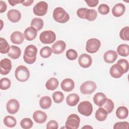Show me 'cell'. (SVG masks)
<instances>
[{
	"label": "cell",
	"instance_id": "cell-1",
	"mask_svg": "<svg viewBox=\"0 0 129 129\" xmlns=\"http://www.w3.org/2000/svg\"><path fill=\"white\" fill-rule=\"evenodd\" d=\"M37 48L34 45H29L25 49L23 59L28 64H32L36 59Z\"/></svg>",
	"mask_w": 129,
	"mask_h": 129
},
{
	"label": "cell",
	"instance_id": "cell-2",
	"mask_svg": "<svg viewBox=\"0 0 129 129\" xmlns=\"http://www.w3.org/2000/svg\"><path fill=\"white\" fill-rule=\"evenodd\" d=\"M53 18L57 22L64 23L69 20L70 16L63 8L57 7L53 12Z\"/></svg>",
	"mask_w": 129,
	"mask_h": 129
},
{
	"label": "cell",
	"instance_id": "cell-3",
	"mask_svg": "<svg viewBox=\"0 0 129 129\" xmlns=\"http://www.w3.org/2000/svg\"><path fill=\"white\" fill-rule=\"evenodd\" d=\"M15 76L18 81L24 82L29 78L30 72L27 67L20 65L16 68L15 72Z\"/></svg>",
	"mask_w": 129,
	"mask_h": 129
},
{
	"label": "cell",
	"instance_id": "cell-4",
	"mask_svg": "<svg viewBox=\"0 0 129 129\" xmlns=\"http://www.w3.org/2000/svg\"><path fill=\"white\" fill-rule=\"evenodd\" d=\"M100 41L97 38H91L87 40L86 45V51L90 53L96 52L101 46Z\"/></svg>",
	"mask_w": 129,
	"mask_h": 129
},
{
	"label": "cell",
	"instance_id": "cell-5",
	"mask_svg": "<svg viewBox=\"0 0 129 129\" xmlns=\"http://www.w3.org/2000/svg\"><path fill=\"white\" fill-rule=\"evenodd\" d=\"M56 39L55 33L51 30H46L41 32L39 36L40 41L43 44H51Z\"/></svg>",
	"mask_w": 129,
	"mask_h": 129
},
{
	"label": "cell",
	"instance_id": "cell-6",
	"mask_svg": "<svg viewBox=\"0 0 129 129\" xmlns=\"http://www.w3.org/2000/svg\"><path fill=\"white\" fill-rule=\"evenodd\" d=\"M78 110L79 112L81 114L89 116L92 113L93 106L89 101H83L78 105Z\"/></svg>",
	"mask_w": 129,
	"mask_h": 129
},
{
	"label": "cell",
	"instance_id": "cell-7",
	"mask_svg": "<svg viewBox=\"0 0 129 129\" xmlns=\"http://www.w3.org/2000/svg\"><path fill=\"white\" fill-rule=\"evenodd\" d=\"M80 123L79 116L76 114L70 115L66 122V128L69 129H77Z\"/></svg>",
	"mask_w": 129,
	"mask_h": 129
},
{
	"label": "cell",
	"instance_id": "cell-8",
	"mask_svg": "<svg viewBox=\"0 0 129 129\" xmlns=\"http://www.w3.org/2000/svg\"><path fill=\"white\" fill-rule=\"evenodd\" d=\"M48 10V4L44 1H40L37 3L33 7L34 14L38 16L45 15Z\"/></svg>",
	"mask_w": 129,
	"mask_h": 129
},
{
	"label": "cell",
	"instance_id": "cell-9",
	"mask_svg": "<svg viewBox=\"0 0 129 129\" xmlns=\"http://www.w3.org/2000/svg\"><path fill=\"white\" fill-rule=\"evenodd\" d=\"M97 88L95 83L92 81L84 82L80 87V91L83 94H91Z\"/></svg>",
	"mask_w": 129,
	"mask_h": 129
},
{
	"label": "cell",
	"instance_id": "cell-10",
	"mask_svg": "<svg viewBox=\"0 0 129 129\" xmlns=\"http://www.w3.org/2000/svg\"><path fill=\"white\" fill-rule=\"evenodd\" d=\"M20 108V104L18 101L15 99H11L7 103L6 108L8 113L14 114L17 113Z\"/></svg>",
	"mask_w": 129,
	"mask_h": 129
},
{
	"label": "cell",
	"instance_id": "cell-11",
	"mask_svg": "<svg viewBox=\"0 0 129 129\" xmlns=\"http://www.w3.org/2000/svg\"><path fill=\"white\" fill-rule=\"evenodd\" d=\"M1 74L3 75L8 74L12 69V62L10 59L4 58L0 62Z\"/></svg>",
	"mask_w": 129,
	"mask_h": 129
},
{
	"label": "cell",
	"instance_id": "cell-12",
	"mask_svg": "<svg viewBox=\"0 0 129 129\" xmlns=\"http://www.w3.org/2000/svg\"><path fill=\"white\" fill-rule=\"evenodd\" d=\"M79 65L83 68H88L91 66L92 59L90 55L87 53L81 54L78 59Z\"/></svg>",
	"mask_w": 129,
	"mask_h": 129
},
{
	"label": "cell",
	"instance_id": "cell-13",
	"mask_svg": "<svg viewBox=\"0 0 129 129\" xmlns=\"http://www.w3.org/2000/svg\"><path fill=\"white\" fill-rule=\"evenodd\" d=\"M66 47V44L63 41L58 40L52 45L51 50L53 53L58 54L62 53L64 51Z\"/></svg>",
	"mask_w": 129,
	"mask_h": 129
},
{
	"label": "cell",
	"instance_id": "cell-14",
	"mask_svg": "<svg viewBox=\"0 0 129 129\" xmlns=\"http://www.w3.org/2000/svg\"><path fill=\"white\" fill-rule=\"evenodd\" d=\"M109 73L110 75L114 78H119L124 74L123 69L117 63H115L111 66L109 70Z\"/></svg>",
	"mask_w": 129,
	"mask_h": 129
},
{
	"label": "cell",
	"instance_id": "cell-15",
	"mask_svg": "<svg viewBox=\"0 0 129 129\" xmlns=\"http://www.w3.org/2000/svg\"><path fill=\"white\" fill-rule=\"evenodd\" d=\"M7 17L10 21L13 23H17L20 20L21 14L18 10L12 9L8 11L7 13Z\"/></svg>",
	"mask_w": 129,
	"mask_h": 129
},
{
	"label": "cell",
	"instance_id": "cell-16",
	"mask_svg": "<svg viewBox=\"0 0 129 129\" xmlns=\"http://www.w3.org/2000/svg\"><path fill=\"white\" fill-rule=\"evenodd\" d=\"M37 35V30L34 27L30 26L27 28L24 32V37L28 41L34 40Z\"/></svg>",
	"mask_w": 129,
	"mask_h": 129
},
{
	"label": "cell",
	"instance_id": "cell-17",
	"mask_svg": "<svg viewBox=\"0 0 129 129\" xmlns=\"http://www.w3.org/2000/svg\"><path fill=\"white\" fill-rule=\"evenodd\" d=\"M117 52L113 50H109L105 52L103 55V59L104 61L109 63L114 62L117 58Z\"/></svg>",
	"mask_w": 129,
	"mask_h": 129
},
{
	"label": "cell",
	"instance_id": "cell-18",
	"mask_svg": "<svg viewBox=\"0 0 129 129\" xmlns=\"http://www.w3.org/2000/svg\"><path fill=\"white\" fill-rule=\"evenodd\" d=\"M61 89L65 92H70L72 91L75 87V83L74 81L70 78L64 79L60 84Z\"/></svg>",
	"mask_w": 129,
	"mask_h": 129
},
{
	"label": "cell",
	"instance_id": "cell-19",
	"mask_svg": "<svg viewBox=\"0 0 129 129\" xmlns=\"http://www.w3.org/2000/svg\"><path fill=\"white\" fill-rule=\"evenodd\" d=\"M47 117L46 114L41 110H36L33 114V119L38 123H43L45 122Z\"/></svg>",
	"mask_w": 129,
	"mask_h": 129
},
{
	"label": "cell",
	"instance_id": "cell-20",
	"mask_svg": "<svg viewBox=\"0 0 129 129\" xmlns=\"http://www.w3.org/2000/svg\"><path fill=\"white\" fill-rule=\"evenodd\" d=\"M125 6L121 3H118L114 5L112 9V14L115 17H119L125 12Z\"/></svg>",
	"mask_w": 129,
	"mask_h": 129
},
{
	"label": "cell",
	"instance_id": "cell-21",
	"mask_svg": "<svg viewBox=\"0 0 129 129\" xmlns=\"http://www.w3.org/2000/svg\"><path fill=\"white\" fill-rule=\"evenodd\" d=\"M24 35L20 31H15L13 32L11 35V42L16 44H20L23 43L24 41Z\"/></svg>",
	"mask_w": 129,
	"mask_h": 129
},
{
	"label": "cell",
	"instance_id": "cell-22",
	"mask_svg": "<svg viewBox=\"0 0 129 129\" xmlns=\"http://www.w3.org/2000/svg\"><path fill=\"white\" fill-rule=\"evenodd\" d=\"M106 99V96L101 92L97 93L93 97V101L94 103L99 107L102 106L105 103Z\"/></svg>",
	"mask_w": 129,
	"mask_h": 129
},
{
	"label": "cell",
	"instance_id": "cell-23",
	"mask_svg": "<svg viewBox=\"0 0 129 129\" xmlns=\"http://www.w3.org/2000/svg\"><path fill=\"white\" fill-rule=\"evenodd\" d=\"M21 54V50L20 48L15 45H11L10 48L9 52L8 53V56L14 59L19 58Z\"/></svg>",
	"mask_w": 129,
	"mask_h": 129
},
{
	"label": "cell",
	"instance_id": "cell-24",
	"mask_svg": "<svg viewBox=\"0 0 129 129\" xmlns=\"http://www.w3.org/2000/svg\"><path fill=\"white\" fill-rule=\"evenodd\" d=\"M80 100L79 96L76 93H72L68 95L66 98V102L68 105L70 106H75L79 102Z\"/></svg>",
	"mask_w": 129,
	"mask_h": 129
},
{
	"label": "cell",
	"instance_id": "cell-25",
	"mask_svg": "<svg viewBox=\"0 0 129 129\" xmlns=\"http://www.w3.org/2000/svg\"><path fill=\"white\" fill-rule=\"evenodd\" d=\"M59 82L58 80L54 77L50 78L46 83L45 87L49 90H54L58 86Z\"/></svg>",
	"mask_w": 129,
	"mask_h": 129
},
{
	"label": "cell",
	"instance_id": "cell-26",
	"mask_svg": "<svg viewBox=\"0 0 129 129\" xmlns=\"http://www.w3.org/2000/svg\"><path fill=\"white\" fill-rule=\"evenodd\" d=\"M51 99L47 96H43L39 100V105L40 107L44 109L49 108L51 105Z\"/></svg>",
	"mask_w": 129,
	"mask_h": 129
},
{
	"label": "cell",
	"instance_id": "cell-27",
	"mask_svg": "<svg viewBox=\"0 0 129 129\" xmlns=\"http://www.w3.org/2000/svg\"><path fill=\"white\" fill-rule=\"evenodd\" d=\"M107 114L106 111L103 108L100 107L96 111L95 118L98 121H103L106 119Z\"/></svg>",
	"mask_w": 129,
	"mask_h": 129
},
{
	"label": "cell",
	"instance_id": "cell-28",
	"mask_svg": "<svg viewBox=\"0 0 129 129\" xmlns=\"http://www.w3.org/2000/svg\"><path fill=\"white\" fill-rule=\"evenodd\" d=\"M116 115L119 119L126 118L128 114L127 108L123 106H119L116 110Z\"/></svg>",
	"mask_w": 129,
	"mask_h": 129
},
{
	"label": "cell",
	"instance_id": "cell-29",
	"mask_svg": "<svg viewBox=\"0 0 129 129\" xmlns=\"http://www.w3.org/2000/svg\"><path fill=\"white\" fill-rule=\"evenodd\" d=\"M117 53L121 56L126 57L129 54V46L127 44H122L117 48Z\"/></svg>",
	"mask_w": 129,
	"mask_h": 129
},
{
	"label": "cell",
	"instance_id": "cell-30",
	"mask_svg": "<svg viewBox=\"0 0 129 129\" xmlns=\"http://www.w3.org/2000/svg\"><path fill=\"white\" fill-rule=\"evenodd\" d=\"M10 46L7 41L4 38H0V52L2 54H6L9 52Z\"/></svg>",
	"mask_w": 129,
	"mask_h": 129
},
{
	"label": "cell",
	"instance_id": "cell-31",
	"mask_svg": "<svg viewBox=\"0 0 129 129\" xmlns=\"http://www.w3.org/2000/svg\"><path fill=\"white\" fill-rule=\"evenodd\" d=\"M4 124L9 127H14L17 123V121L16 118L12 116L7 115L4 119Z\"/></svg>",
	"mask_w": 129,
	"mask_h": 129
},
{
	"label": "cell",
	"instance_id": "cell-32",
	"mask_svg": "<svg viewBox=\"0 0 129 129\" xmlns=\"http://www.w3.org/2000/svg\"><path fill=\"white\" fill-rule=\"evenodd\" d=\"M31 26L35 28L37 31L40 30L43 26V21L39 18H34L31 22Z\"/></svg>",
	"mask_w": 129,
	"mask_h": 129
},
{
	"label": "cell",
	"instance_id": "cell-33",
	"mask_svg": "<svg viewBox=\"0 0 129 129\" xmlns=\"http://www.w3.org/2000/svg\"><path fill=\"white\" fill-rule=\"evenodd\" d=\"M101 107L103 108L107 113L109 114L114 109V103L111 99L107 98L105 103Z\"/></svg>",
	"mask_w": 129,
	"mask_h": 129
},
{
	"label": "cell",
	"instance_id": "cell-34",
	"mask_svg": "<svg viewBox=\"0 0 129 129\" xmlns=\"http://www.w3.org/2000/svg\"><path fill=\"white\" fill-rule=\"evenodd\" d=\"M97 16V13L94 9H88L85 19L88 20L89 21H94Z\"/></svg>",
	"mask_w": 129,
	"mask_h": 129
},
{
	"label": "cell",
	"instance_id": "cell-35",
	"mask_svg": "<svg viewBox=\"0 0 129 129\" xmlns=\"http://www.w3.org/2000/svg\"><path fill=\"white\" fill-rule=\"evenodd\" d=\"M33 122L29 118H24L20 122L21 126L24 129H29L33 126Z\"/></svg>",
	"mask_w": 129,
	"mask_h": 129
},
{
	"label": "cell",
	"instance_id": "cell-36",
	"mask_svg": "<svg viewBox=\"0 0 129 129\" xmlns=\"http://www.w3.org/2000/svg\"><path fill=\"white\" fill-rule=\"evenodd\" d=\"M51 48L49 46H44L42 47L40 51V55L43 58L49 57L52 53Z\"/></svg>",
	"mask_w": 129,
	"mask_h": 129
},
{
	"label": "cell",
	"instance_id": "cell-37",
	"mask_svg": "<svg viewBox=\"0 0 129 129\" xmlns=\"http://www.w3.org/2000/svg\"><path fill=\"white\" fill-rule=\"evenodd\" d=\"M11 81L8 78H3L0 80V88L1 90H5L9 89L11 87Z\"/></svg>",
	"mask_w": 129,
	"mask_h": 129
},
{
	"label": "cell",
	"instance_id": "cell-38",
	"mask_svg": "<svg viewBox=\"0 0 129 129\" xmlns=\"http://www.w3.org/2000/svg\"><path fill=\"white\" fill-rule=\"evenodd\" d=\"M120 38L124 41L129 40V27H123L119 32Z\"/></svg>",
	"mask_w": 129,
	"mask_h": 129
},
{
	"label": "cell",
	"instance_id": "cell-39",
	"mask_svg": "<svg viewBox=\"0 0 129 129\" xmlns=\"http://www.w3.org/2000/svg\"><path fill=\"white\" fill-rule=\"evenodd\" d=\"M52 98L55 103H60L63 101L64 99V95L61 92L56 91L53 93Z\"/></svg>",
	"mask_w": 129,
	"mask_h": 129
},
{
	"label": "cell",
	"instance_id": "cell-40",
	"mask_svg": "<svg viewBox=\"0 0 129 129\" xmlns=\"http://www.w3.org/2000/svg\"><path fill=\"white\" fill-rule=\"evenodd\" d=\"M66 57L67 58L71 60H74L78 57V53L77 51L73 49H70L68 50L66 52Z\"/></svg>",
	"mask_w": 129,
	"mask_h": 129
},
{
	"label": "cell",
	"instance_id": "cell-41",
	"mask_svg": "<svg viewBox=\"0 0 129 129\" xmlns=\"http://www.w3.org/2000/svg\"><path fill=\"white\" fill-rule=\"evenodd\" d=\"M116 63L118 64L122 68L124 74L127 72L128 70V62L126 59H120L118 60Z\"/></svg>",
	"mask_w": 129,
	"mask_h": 129
},
{
	"label": "cell",
	"instance_id": "cell-42",
	"mask_svg": "<svg viewBox=\"0 0 129 129\" xmlns=\"http://www.w3.org/2000/svg\"><path fill=\"white\" fill-rule=\"evenodd\" d=\"M109 7L106 4H101L98 8V12L102 15H106L109 12Z\"/></svg>",
	"mask_w": 129,
	"mask_h": 129
},
{
	"label": "cell",
	"instance_id": "cell-43",
	"mask_svg": "<svg viewBox=\"0 0 129 129\" xmlns=\"http://www.w3.org/2000/svg\"><path fill=\"white\" fill-rule=\"evenodd\" d=\"M129 123L128 122L123 121V122H118L114 124L113 126L114 129H119V128H128Z\"/></svg>",
	"mask_w": 129,
	"mask_h": 129
},
{
	"label": "cell",
	"instance_id": "cell-44",
	"mask_svg": "<svg viewBox=\"0 0 129 129\" xmlns=\"http://www.w3.org/2000/svg\"><path fill=\"white\" fill-rule=\"evenodd\" d=\"M88 10V9L87 8H82L79 9L77 11V16L81 19H85L86 17V15L87 11Z\"/></svg>",
	"mask_w": 129,
	"mask_h": 129
},
{
	"label": "cell",
	"instance_id": "cell-45",
	"mask_svg": "<svg viewBox=\"0 0 129 129\" xmlns=\"http://www.w3.org/2000/svg\"><path fill=\"white\" fill-rule=\"evenodd\" d=\"M58 127V123L54 120H50L46 125L47 129H57Z\"/></svg>",
	"mask_w": 129,
	"mask_h": 129
},
{
	"label": "cell",
	"instance_id": "cell-46",
	"mask_svg": "<svg viewBox=\"0 0 129 129\" xmlns=\"http://www.w3.org/2000/svg\"><path fill=\"white\" fill-rule=\"evenodd\" d=\"M85 2L87 3V5L90 7H96L99 1L98 0H89V1H85Z\"/></svg>",
	"mask_w": 129,
	"mask_h": 129
},
{
	"label": "cell",
	"instance_id": "cell-47",
	"mask_svg": "<svg viewBox=\"0 0 129 129\" xmlns=\"http://www.w3.org/2000/svg\"><path fill=\"white\" fill-rule=\"evenodd\" d=\"M7 7L6 3L3 1H0V8H1L0 13H2L5 12L6 10H7Z\"/></svg>",
	"mask_w": 129,
	"mask_h": 129
},
{
	"label": "cell",
	"instance_id": "cell-48",
	"mask_svg": "<svg viewBox=\"0 0 129 129\" xmlns=\"http://www.w3.org/2000/svg\"><path fill=\"white\" fill-rule=\"evenodd\" d=\"M24 0L20 1V0H11V1H8V2L10 4L11 6H14L16 5L19 4V3H22Z\"/></svg>",
	"mask_w": 129,
	"mask_h": 129
},
{
	"label": "cell",
	"instance_id": "cell-49",
	"mask_svg": "<svg viewBox=\"0 0 129 129\" xmlns=\"http://www.w3.org/2000/svg\"><path fill=\"white\" fill-rule=\"evenodd\" d=\"M34 2L33 0H28V1H25L24 0L22 4L24 6H30L32 5V4Z\"/></svg>",
	"mask_w": 129,
	"mask_h": 129
},
{
	"label": "cell",
	"instance_id": "cell-50",
	"mask_svg": "<svg viewBox=\"0 0 129 129\" xmlns=\"http://www.w3.org/2000/svg\"><path fill=\"white\" fill-rule=\"evenodd\" d=\"M92 128V127L91 126H83L82 127V128Z\"/></svg>",
	"mask_w": 129,
	"mask_h": 129
}]
</instances>
